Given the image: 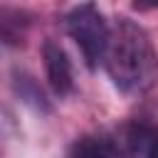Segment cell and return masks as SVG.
I'll list each match as a JSON object with an SVG mask.
<instances>
[{"mask_svg": "<svg viewBox=\"0 0 158 158\" xmlns=\"http://www.w3.org/2000/svg\"><path fill=\"white\" fill-rule=\"evenodd\" d=\"M15 89H17V94H20V96L32 106V109H42V111H47V109H49V104H47V99H44L42 89L35 84V79H32V77H27V74L15 77Z\"/></svg>", "mask_w": 158, "mask_h": 158, "instance_id": "6", "label": "cell"}, {"mask_svg": "<svg viewBox=\"0 0 158 158\" xmlns=\"http://www.w3.org/2000/svg\"><path fill=\"white\" fill-rule=\"evenodd\" d=\"M64 27H67V35L74 40V44L79 47L86 67L96 69L99 62H104V52H106L109 35H111V27L104 12L99 10V5L91 0L77 5L64 17Z\"/></svg>", "mask_w": 158, "mask_h": 158, "instance_id": "2", "label": "cell"}, {"mask_svg": "<svg viewBox=\"0 0 158 158\" xmlns=\"http://www.w3.org/2000/svg\"><path fill=\"white\" fill-rule=\"evenodd\" d=\"M30 27V15L12 7H0V40L7 44H22Z\"/></svg>", "mask_w": 158, "mask_h": 158, "instance_id": "5", "label": "cell"}, {"mask_svg": "<svg viewBox=\"0 0 158 158\" xmlns=\"http://www.w3.org/2000/svg\"><path fill=\"white\" fill-rule=\"evenodd\" d=\"M42 59H44V72H47L49 86L59 96H67L74 89V72H72L69 54L64 52V47L59 42L44 40V44H42Z\"/></svg>", "mask_w": 158, "mask_h": 158, "instance_id": "4", "label": "cell"}, {"mask_svg": "<svg viewBox=\"0 0 158 158\" xmlns=\"http://www.w3.org/2000/svg\"><path fill=\"white\" fill-rule=\"evenodd\" d=\"M118 156H151L158 158V123L133 121L114 133Z\"/></svg>", "mask_w": 158, "mask_h": 158, "instance_id": "3", "label": "cell"}, {"mask_svg": "<svg viewBox=\"0 0 158 158\" xmlns=\"http://www.w3.org/2000/svg\"><path fill=\"white\" fill-rule=\"evenodd\" d=\"M104 67L111 84L126 96H138L151 89L158 74V54L148 32L128 17H118L109 35Z\"/></svg>", "mask_w": 158, "mask_h": 158, "instance_id": "1", "label": "cell"}, {"mask_svg": "<svg viewBox=\"0 0 158 158\" xmlns=\"http://www.w3.org/2000/svg\"><path fill=\"white\" fill-rule=\"evenodd\" d=\"M133 7L136 10H158V0H133Z\"/></svg>", "mask_w": 158, "mask_h": 158, "instance_id": "8", "label": "cell"}, {"mask_svg": "<svg viewBox=\"0 0 158 158\" xmlns=\"http://www.w3.org/2000/svg\"><path fill=\"white\" fill-rule=\"evenodd\" d=\"M20 133V126L15 121V114L0 104V138H15Z\"/></svg>", "mask_w": 158, "mask_h": 158, "instance_id": "7", "label": "cell"}]
</instances>
